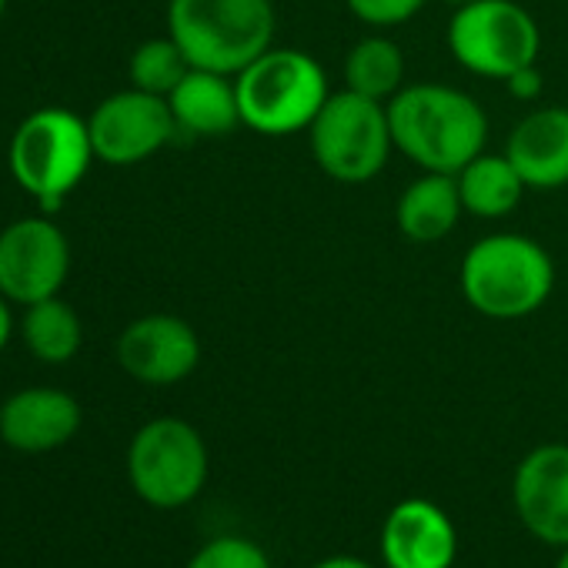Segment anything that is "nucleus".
Here are the masks:
<instances>
[{"label":"nucleus","mask_w":568,"mask_h":568,"mask_svg":"<svg viewBox=\"0 0 568 568\" xmlns=\"http://www.w3.org/2000/svg\"><path fill=\"white\" fill-rule=\"evenodd\" d=\"M388 124L395 151L435 174H458L488 141L481 104L448 84H405L388 101Z\"/></svg>","instance_id":"f257e3e1"},{"label":"nucleus","mask_w":568,"mask_h":568,"mask_svg":"<svg viewBox=\"0 0 568 568\" xmlns=\"http://www.w3.org/2000/svg\"><path fill=\"white\" fill-rule=\"evenodd\" d=\"M462 295L465 302L491 318L515 322L535 315L555 288L551 254L528 234L498 231L478 237L462 257Z\"/></svg>","instance_id":"f03ea898"},{"label":"nucleus","mask_w":568,"mask_h":568,"mask_svg":"<svg viewBox=\"0 0 568 568\" xmlns=\"http://www.w3.org/2000/svg\"><path fill=\"white\" fill-rule=\"evenodd\" d=\"M271 0H171L168 34L178 41L191 68L241 74L267 48H274Z\"/></svg>","instance_id":"7ed1b4c3"},{"label":"nucleus","mask_w":568,"mask_h":568,"mask_svg":"<svg viewBox=\"0 0 568 568\" xmlns=\"http://www.w3.org/2000/svg\"><path fill=\"white\" fill-rule=\"evenodd\" d=\"M241 124L264 138L308 131L332 98L325 68L295 48H267L241 74H234Z\"/></svg>","instance_id":"20e7f679"},{"label":"nucleus","mask_w":568,"mask_h":568,"mask_svg":"<svg viewBox=\"0 0 568 568\" xmlns=\"http://www.w3.org/2000/svg\"><path fill=\"white\" fill-rule=\"evenodd\" d=\"M94 161L88 121L64 108H41L28 114L8 151L14 181L38 201L41 214H58L68 194L84 181Z\"/></svg>","instance_id":"39448f33"},{"label":"nucleus","mask_w":568,"mask_h":568,"mask_svg":"<svg viewBox=\"0 0 568 568\" xmlns=\"http://www.w3.org/2000/svg\"><path fill=\"white\" fill-rule=\"evenodd\" d=\"M308 148L332 181L365 184L378 178L395 151L388 104L348 88L332 94L308 128Z\"/></svg>","instance_id":"423d86ee"},{"label":"nucleus","mask_w":568,"mask_h":568,"mask_svg":"<svg viewBox=\"0 0 568 568\" xmlns=\"http://www.w3.org/2000/svg\"><path fill=\"white\" fill-rule=\"evenodd\" d=\"M128 478L151 508H184L207 481V445L184 418H154L128 448Z\"/></svg>","instance_id":"0eeeda50"},{"label":"nucleus","mask_w":568,"mask_h":568,"mask_svg":"<svg viewBox=\"0 0 568 568\" xmlns=\"http://www.w3.org/2000/svg\"><path fill=\"white\" fill-rule=\"evenodd\" d=\"M448 51L468 74L505 81L538 64L541 31L515 0H475L452 14Z\"/></svg>","instance_id":"6e6552de"},{"label":"nucleus","mask_w":568,"mask_h":568,"mask_svg":"<svg viewBox=\"0 0 568 568\" xmlns=\"http://www.w3.org/2000/svg\"><path fill=\"white\" fill-rule=\"evenodd\" d=\"M71 274V244L48 217H24L0 231V295L14 305L54 298Z\"/></svg>","instance_id":"1a4fd4ad"},{"label":"nucleus","mask_w":568,"mask_h":568,"mask_svg":"<svg viewBox=\"0 0 568 568\" xmlns=\"http://www.w3.org/2000/svg\"><path fill=\"white\" fill-rule=\"evenodd\" d=\"M88 131L94 158L114 168H128L158 154L178 134V124L168 98L131 88L101 101L88 121Z\"/></svg>","instance_id":"9d476101"},{"label":"nucleus","mask_w":568,"mask_h":568,"mask_svg":"<svg viewBox=\"0 0 568 568\" xmlns=\"http://www.w3.org/2000/svg\"><path fill=\"white\" fill-rule=\"evenodd\" d=\"M118 362L141 385H178L197 368L201 338L178 315H144L121 332Z\"/></svg>","instance_id":"9b49d317"},{"label":"nucleus","mask_w":568,"mask_h":568,"mask_svg":"<svg viewBox=\"0 0 568 568\" xmlns=\"http://www.w3.org/2000/svg\"><path fill=\"white\" fill-rule=\"evenodd\" d=\"M518 521L545 545H568V445L531 448L511 475Z\"/></svg>","instance_id":"f8f14e48"},{"label":"nucleus","mask_w":568,"mask_h":568,"mask_svg":"<svg viewBox=\"0 0 568 568\" xmlns=\"http://www.w3.org/2000/svg\"><path fill=\"white\" fill-rule=\"evenodd\" d=\"M382 558L388 568H452L458 531L428 498L398 501L382 525Z\"/></svg>","instance_id":"ddd939ff"},{"label":"nucleus","mask_w":568,"mask_h":568,"mask_svg":"<svg viewBox=\"0 0 568 568\" xmlns=\"http://www.w3.org/2000/svg\"><path fill=\"white\" fill-rule=\"evenodd\" d=\"M81 428V405L61 388H24L0 405V438L14 452L44 455Z\"/></svg>","instance_id":"4468645a"},{"label":"nucleus","mask_w":568,"mask_h":568,"mask_svg":"<svg viewBox=\"0 0 568 568\" xmlns=\"http://www.w3.org/2000/svg\"><path fill=\"white\" fill-rule=\"evenodd\" d=\"M505 158L531 191H555L568 184V108H538L525 114L508 141Z\"/></svg>","instance_id":"2eb2a0df"},{"label":"nucleus","mask_w":568,"mask_h":568,"mask_svg":"<svg viewBox=\"0 0 568 568\" xmlns=\"http://www.w3.org/2000/svg\"><path fill=\"white\" fill-rule=\"evenodd\" d=\"M178 131L191 138H224L241 124L234 78L191 68L168 98Z\"/></svg>","instance_id":"dca6fc26"},{"label":"nucleus","mask_w":568,"mask_h":568,"mask_svg":"<svg viewBox=\"0 0 568 568\" xmlns=\"http://www.w3.org/2000/svg\"><path fill=\"white\" fill-rule=\"evenodd\" d=\"M462 214L465 207L455 174L435 171H422V178H415L395 204V224L415 244H435L448 237Z\"/></svg>","instance_id":"f3484780"},{"label":"nucleus","mask_w":568,"mask_h":568,"mask_svg":"<svg viewBox=\"0 0 568 568\" xmlns=\"http://www.w3.org/2000/svg\"><path fill=\"white\" fill-rule=\"evenodd\" d=\"M458 194H462V207L465 214L495 221L511 214L521 204V194L528 191L521 174L515 171V164L505 154H478L471 158L458 174Z\"/></svg>","instance_id":"a211bd4d"},{"label":"nucleus","mask_w":568,"mask_h":568,"mask_svg":"<svg viewBox=\"0 0 568 568\" xmlns=\"http://www.w3.org/2000/svg\"><path fill=\"white\" fill-rule=\"evenodd\" d=\"M342 74L348 91L388 104L405 88V51L392 38L368 34L345 54Z\"/></svg>","instance_id":"6ab92c4d"},{"label":"nucleus","mask_w":568,"mask_h":568,"mask_svg":"<svg viewBox=\"0 0 568 568\" xmlns=\"http://www.w3.org/2000/svg\"><path fill=\"white\" fill-rule=\"evenodd\" d=\"M21 335H24L28 352L38 362H48V365L71 362L81 352V342H84L78 312L68 302H61L58 295L44 298L38 305H28L24 322H21Z\"/></svg>","instance_id":"aec40b11"},{"label":"nucleus","mask_w":568,"mask_h":568,"mask_svg":"<svg viewBox=\"0 0 568 568\" xmlns=\"http://www.w3.org/2000/svg\"><path fill=\"white\" fill-rule=\"evenodd\" d=\"M187 71H191V61L184 58V51L178 48L171 34L144 41L131 54V64H128L131 88L158 94V98H171V91L184 81Z\"/></svg>","instance_id":"412c9836"},{"label":"nucleus","mask_w":568,"mask_h":568,"mask_svg":"<svg viewBox=\"0 0 568 568\" xmlns=\"http://www.w3.org/2000/svg\"><path fill=\"white\" fill-rule=\"evenodd\" d=\"M187 568H271V558L251 538L221 535V538H211L207 545H201L194 551V558L187 561Z\"/></svg>","instance_id":"4be33fe9"},{"label":"nucleus","mask_w":568,"mask_h":568,"mask_svg":"<svg viewBox=\"0 0 568 568\" xmlns=\"http://www.w3.org/2000/svg\"><path fill=\"white\" fill-rule=\"evenodd\" d=\"M345 4L368 28H398L422 14L428 0H345Z\"/></svg>","instance_id":"5701e85b"},{"label":"nucleus","mask_w":568,"mask_h":568,"mask_svg":"<svg viewBox=\"0 0 568 568\" xmlns=\"http://www.w3.org/2000/svg\"><path fill=\"white\" fill-rule=\"evenodd\" d=\"M501 84L515 101H535L541 94V71H538V64H528V68L515 71L511 78H505Z\"/></svg>","instance_id":"b1692460"},{"label":"nucleus","mask_w":568,"mask_h":568,"mask_svg":"<svg viewBox=\"0 0 568 568\" xmlns=\"http://www.w3.org/2000/svg\"><path fill=\"white\" fill-rule=\"evenodd\" d=\"M11 332H14V318H11V302L0 295V352L8 348L11 342Z\"/></svg>","instance_id":"393cba45"},{"label":"nucleus","mask_w":568,"mask_h":568,"mask_svg":"<svg viewBox=\"0 0 568 568\" xmlns=\"http://www.w3.org/2000/svg\"><path fill=\"white\" fill-rule=\"evenodd\" d=\"M315 568H375V565H368L365 558H352V555H335V558H325V561H318Z\"/></svg>","instance_id":"a878e982"},{"label":"nucleus","mask_w":568,"mask_h":568,"mask_svg":"<svg viewBox=\"0 0 568 568\" xmlns=\"http://www.w3.org/2000/svg\"><path fill=\"white\" fill-rule=\"evenodd\" d=\"M442 4H448L452 11H458V8H465V4H475V0H442Z\"/></svg>","instance_id":"bb28decb"},{"label":"nucleus","mask_w":568,"mask_h":568,"mask_svg":"<svg viewBox=\"0 0 568 568\" xmlns=\"http://www.w3.org/2000/svg\"><path fill=\"white\" fill-rule=\"evenodd\" d=\"M555 568H568V545L561 548V555H558V561H555Z\"/></svg>","instance_id":"cd10ccee"},{"label":"nucleus","mask_w":568,"mask_h":568,"mask_svg":"<svg viewBox=\"0 0 568 568\" xmlns=\"http://www.w3.org/2000/svg\"><path fill=\"white\" fill-rule=\"evenodd\" d=\"M4 8H8V0H0V14H4Z\"/></svg>","instance_id":"c85d7f7f"}]
</instances>
